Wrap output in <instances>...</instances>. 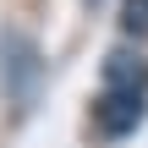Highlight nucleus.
<instances>
[{
    "instance_id": "2",
    "label": "nucleus",
    "mask_w": 148,
    "mask_h": 148,
    "mask_svg": "<svg viewBox=\"0 0 148 148\" xmlns=\"http://www.w3.org/2000/svg\"><path fill=\"white\" fill-rule=\"evenodd\" d=\"M143 115H148V93H143V88H104V93L93 99V121H99L104 137H126V132H137Z\"/></svg>"
},
{
    "instance_id": "3",
    "label": "nucleus",
    "mask_w": 148,
    "mask_h": 148,
    "mask_svg": "<svg viewBox=\"0 0 148 148\" xmlns=\"http://www.w3.org/2000/svg\"><path fill=\"white\" fill-rule=\"evenodd\" d=\"M104 88H143V93H148V66L132 60L126 49L104 55Z\"/></svg>"
},
{
    "instance_id": "4",
    "label": "nucleus",
    "mask_w": 148,
    "mask_h": 148,
    "mask_svg": "<svg viewBox=\"0 0 148 148\" xmlns=\"http://www.w3.org/2000/svg\"><path fill=\"white\" fill-rule=\"evenodd\" d=\"M121 33L126 38H148V0H126L121 5Z\"/></svg>"
},
{
    "instance_id": "1",
    "label": "nucleus",
    "mask_w": 148,
    "mask_h": 148,
    "mask_svg": "<svg viewBox=\"0 0 148 148\" xmlns=\"http://www.w3.org/2000/svg\"><path fill=\"white\" fill-rule=\"evenodd\" d=\"M0 88L16 115H33L44 93V49L27 27H0Z\"/></svg>"
}]
</instances>
